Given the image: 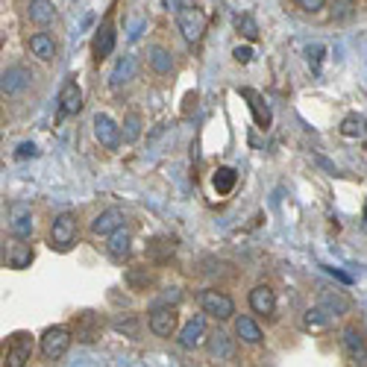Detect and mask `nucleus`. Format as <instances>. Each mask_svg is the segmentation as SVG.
<instances>
[{"mask_svg": "<svg viewBox=\"0 0 367 367\" xmlns=\"http://www.w3.org/2000/svg\"><path fill=\"white\" fill-rule=\"evenodd\" d=\"M197 303H200L203 314H209V318H215V320H229V318L235 314V303H233V297H229L226 291H217V288H206V291H200Z\"/></svg>", "mask_w": 367, "mask_h": 367, "instance_id": "obj_1", "label": "nucleus"}, {"mask_svg": "<svg viewBox=\"0 0 367 367\" xmlns=\"http://www.w3.org/2000/svg\"><path fill=\"white\" fill-rule=\"evenodd\" d=\"M73 241H77V215L71 212L56 215L54 224H50V247L59 250V253H68Z\"/></svg>", "mask_w": 367, "mask_h": 367, "instance_id": "obj_2", "label": "nucleus"}, {"mask_svg": "<svg viewBox=\"0 0 367 367\" xmlns=\"http://www.w3.org/2000/svg\"><path fill=\"white\" fill-rule=\"evenodd\" d=\"M176 27H180V33L188 45H200L206 36V15L197 6H185L176 12Z\"/></svg>", "mask_w": 367, "mask_h": 367, "instance_id": "obj_3", "label": "nucleus"}, {"mask_svg": "<svg viewBox=\"0 0 367 367\" xmlns=\"http://www.w3.org/2000/svg\"><path fill=\"white\" fill-rule=\"evenodd\" d=\"M71 341H73V332L68 327H50V329H45V335H41L38 347H41V355H45L47 362H56L68 353Z\"/></svg>", "mask_w": 367, "mask_h": 367, "instance_id": "obj_4", "label": "nucleus"}, {"mask_svg": "<svg viewBox=\"0 0 367 367\" xmlns=\"http://www.w3.org/2000/svg\"><path fill=\"white\" fill-rule=\"evenodd\" d=\"M33 359V335L15 332L3 347V367H24Z\"/></svg>", "mask_w": 367, "mask_h": 367, "instance_id": "obj_5", "label": "nucleus"}, {"mask_svg": "<svg viewBox=\"0 0 367 367\" xmlns=\"http://www.w3.org/2000/svg\"><path fill=\"white\" fill-rule=\"evenodd\" d=\"M176 323H180V311H176V306H167V303L150 309V318H147V327L159 338H171L176 332Z\"/></svg>", "mask_w": 367, "mask_h": 367, "instance_id": "obj_6", "label": "nucleus"}, {"mask_svg": "<svg viewBox=\"0 0 367 367\" xmlns=\"http://www.w3.org/2000/svg\"><path fill=\"white\" fill-rule=\"evenodd\" d=\"M341 347L353 364H367V341L359 327H347L341 332Z\"/></svg>", "mask_w": 367, "mask_h": 367, "instance_id": "obj_7", "label": "nucleus"}, {"mask_svg": "<svg viewBox=\"0 0 367 367\" xmlns=\"http://www.w3.org/2000/svg\"><path fill=\"white\" fill-rule=\"evenodd\" d=\"M94 139L100 141V147H106V150H118L123 135H121V127L109 115H94Z\"/></svg>", "mask_w": 367, "mask_h": 367, "instance_id": "obj_8", "label": "nucleus"}, {"mask_svg": "<svg viewBox=\"0 0 367 367\" xmlns=\"http://www.w3.org/2000/svg\"><path fill=\"white\" fill-rule=\"evenodd\" d=\"M206 338H209V332H206V318H191L185 323V327L180 329V335H176V344H180L182 350H197L200 344H206Z\"/></svg>", "mask_w": 367, "mask_h": 367, "instance_id": "obj_9", "label": "nucleus"}, {"mask_svg": "<svg viewBox=\"0 0 367 367\" xmlns=\"http://www.w3.org/2000/svg\"><path fill=\"white\" fill-rule=\"evenodd\" d=\"M100 332H103V320L94 311H82V314L73 318V338L77 341L91 344V341L100 338Z\"/></svg>", "mask_w": 367, "mask_h": 367, "instance_id": "obj_10", "label": "nucleus"}, {"mask_svg": "<svg viewBox=\"0 0 367 367\" xmlns=\"http://www.w3.org/2000/svg\"><path fill=\"white\" fill-rule=\"evenodd\" d=\"M250 309H253V314H265V318H274L276 311V291L270 285H256L253 291H250Z\"/></svg>", "mask_w": 367, "mask_h": 367, "instance_id": "obj_11", "label": "nucleus"}, {"mask_svg": "<svg viewBox=\"0 0 367 367\" xmlns=\"http://www.w3.org/2000/svg\"><path fill=\"white\" fill-rule=\"evenodd\" d=\"M59 112L71 118V115H80L82 112V88L77 80H65V86L59 91Z\"/></svg>", "mask_w": 367, "mask_h": 367, "instance_id": "obj_12", "label": "nucleus"}, {"mask_svg": "<svg viewBox=\"0 0 367 367\" xmlns=\"http://www.w3.org/2000/svg\"><path fill=\"white\" fill-rule=\"evenodd\" d=\"M206 350H209V355H212V359L229 362V359H235V338H229L224 329H217V332H212V335L206 338Z\"/></svg>", "mask_w": 367, "mask_h": 367, "instance_id": "obj_13", "label": "nucleus"}, {"mask_svg": "<svg viewBox=\"0 0 367 367\" xmlns=\"http://www.w3.org/2000/svg\"><path fill=\"white\" fill-rule=\"evenodd\" d=\"M123 212L121 209H106V212H100L97 217L91 220V235H100V238H109L115 229H121L123 226Z\"/></svg>", "mask_w": 367, "mask_h": 367, "instance_id": "obj_14", "label": "nucleus"}, {"mask_svg": "<svg viewBox=\"0 0 367 367\" xmlns=\"http://www.w3.org/2000/svg\"><path fill=\"white\" fill-rule=\"evenodd\" d=\"M241 97L247 100V106H250V112H253V121H256V127L259 130H268L270 127V109H268V103H265V97H261L259 91H253V88H241Z\"/></svg>", "mask_w": 367, "mask_h": 367, "instance_id": "obj_15", "label": "nucleus"}, {"mask_svg": "<svg viewBox=\"0 0 367 367\" xmlns=\"http://www.w3.org/2000/svg\"><path fill=\"white\" fill-rule=\"evenodd\" d=\"M332 323H335V314L323 306V303L303 314V327H306V332H329Z\"/></svg>", "mask_w": 367, "mask_h": 367, "instance_id": "obj_16", "label": "nucleus"}, {"mask_svg": "<svg viewBox=\"0 0 367 367\" xmlns=\"http://www.w3.org/2000/svg\"><path fill=\"white\" fill-rule=\"evenodd\" d=\"M112 50H115V24H112V18H106L100 24L97 36H94V59H97V62L109 59Z\"/></svg>", "mask_w": 367, "mask_h": 367, "instance_id": "obj_17", "label": "nucleus"}, {"mask_svg": "<svg viewBox=\"0 0 367 367\" xmlns=\"http://www.w3.org/2000/svg\"><path fill=\"white\" fill-rule=\"evenodd\" d=\"M9 229H12L15 238H29L33 235V212L24 206V203H15L12 212H9Z\"/></svg>", "mask_w": 367, "mask_h": 367, "instance_id": "obj_18", "label": "nucleus"}, {"mask_svg": "<svg viewBox=\"0 0 367 367\" xmlns=\"http://www.w3.org/2000/svg\"><path fill=\"white\" fill-rule=\"evenodd\" d=\"M29 80H33V73H29L24 65L6 68V71H3V94L15 97V94H21V91H24V88L29 86Z\"/></svg>", "mask_w": 367, "mask_h": 367, "instance_id": "obj_19", "label": "nucleus"}, {"mask_svg": "<svg viewBox=\"0 0 367 367\" xmlns=\"http://www.w3.org/2000/svg\"><path fill=\"white\" fill-rule=\"evenodd\" d=\"M27 47H29V54H33L36 59H41V62H54L56 59V41H54V36H47V33H33L27 38Z\"/></svg>", "mask_w": 367, "mask_h": 367, "instance_id": "obj_20", "label": "nucleus"}, {"mask_svg": "<svg viewBox=\"0 0 367 367\" xmlns=\"http://www.w3.org/2000/svg\"><path fill=\"white\" fill-rule=\"evenodd\" d=\"M106 250H109V256H112V259H118V261L127 259V256L132 253V235H130V229H127V226L115 229V233L109 235Z\"/></svg>", "mask_w": 367, "mask_h": 367, "instance_id": "obj_21", "label": "nucleus"}, {"mask_svg": "<svg viewBox=\"0 0 367 367\" xmlns=\"http://www.w3.org/2000/svg\"><path fill=\"white\" fill-rule=\"evenodd\" d=\"M27 18L33 21L36 27H47V24H54V18H56V6H54V0H29V6H27Z\"/></svg>", "mask_w": 367, "mask_h": 367, "instance_id": "obj_22", "label": "nucleus"}, {"mask_svg": "<svg viewBox=\"0 0 367 367\" xmlns=\"http://www.w3.org/2000/svg\"><path fill=\"white\" fill-rule=\"evenodd\" d=\"M235 335H238V338L244 341V344H253V347L265 341V335H261V327H259L253 318H247V314L235 318Z\"/></svg>", "mask_w": 367, "mask_h": 367, "instance_id": "obj_23", "label": "nucleus"}, {"mask_svg": "<svg viewBox=\"0 0 367 367\" xmlns=\"http://www.w3.org/2000/svg\"><path fill=\"white\" fill-rule=\"evenodd\" d=\"M147 65H150L153 73H159V77H167V73L174 71V56H171V50H165V47H150V50H147Z\"/></svg>", "mask_w": 367, "mask_h": 367, "instance_id": "obj_24", "label": "nucleus"}, {"mask_svg": "<svg viewBox=\"0 0 367 367\" xmlns=\"http://www.w3.org/2000/svg\"><path fill=\"white\" fill-rule=\"evenodd\" d=\"M135 68H139V62H135V56H121V59H118V65H115V71H112V77H109L112 88L127 86V82L135 77Z\"/></svg>", "mask_w": 367, "mask_h": 367, "instance_id": "obj_25", "label": "nucleus"}, {"mask_svg": "<svg viewBox=\"0 0 367 367\" xmlns=\"http://www.w3.org/2000/svg\"><path fill=\"white\" fill-rule=\"evenodd\" d=\"M235 182H238V171H235V167H217L215 176H212V185H215V191H217L220 197L233 191Z\"/></svg>", "mask_w": 367, "mask_h": 367, "instance_id": "obj_26", "label": "nucleus"}, {"mask_svg": "<svg viewBox=\"0 0 367 367\" xmlns=\"http://www.w3.org/2000/svg\"><path fill=\"white\" fill-rule=\"evenodd\" d=\"M6 265L15 268V270L29 268L33 265V247L29 244H12V250H9V256H6Z\"/></svg>", "mask_w": 367, "mask_h": 367, "instance_id": "obj_27", "label": "nucleus"}, {"mask_svg": "<svg viewBox=\"0 0 367 367\" xmlns=\"http://www.w3.org/2000/svg\"><path fill=\"white\" fill-rule=\"evenodd\" d=\"M174 250H176L174 238H153L150 244H147V256H150L153 261H167L174 256Z\"/></svg>", "mask_w": 367, "mask_h": 367, "instance_id": "obj_28", "label": "nucleus"}, {"mask_svg": "<svg viewBox=\"0 0 367 367\" xmlns=\"http://www.w3.org/2000/svg\"><path fill=\"white\" fill-rule=\"evenodd\" d=\"M341 135L344 139H362V135H367V118L364 115H347L341 121Z\"/></svg>", "mask_w": 367, "mask_h": 367, "instance_id": "obj_29", "label": "nucleus"}, {"mask_svg": "<svg viewBox=\"0 0 367 367\" xmlns=\"http://www.w3.org/2000/svg\"><path fill=\"white\" fill-rule=\"evenodd\" d=\"M153 274L147 268H130L127 270V285L130 291H147V288H153Z\"/></svg>", "mask_w": 367, "mask_h": 367, "instance_id": "obj_30", "label": "nucleus"}, {"mask_svg": "<svg viewBox=\"0 0 367 367\" xmlns=\"http://www.w3.org/2000/svg\"><path fill=\"white\" fill-rule=\"evenodd\" d=\"M141 115L139 112H130V115H123V123H121V135H123V141L132 144V141H139V135H141Z\"/></svg>", "mask_w": 367, "mask_h": 367, "instance_id": "obj_31", "label": "nucleus"}, {"mask_svg": "<svg viewBox=\"0 0 367 367\" xmlns=\"http://www.w3.org/2000/svg\"><path fill=\"white\" fill-rule=\"evenodd\" d=\"M323 306H327L335 318H341V314H347L350 311V300L344 297V294H323Z\"/></svg>", "mask_w": 367, "mask_h": 367, "instance_id": "obj_32", "label": "nucleus"}, {"mask_svg": "<svg viewBox=\"0 0 367 367\" xmlns=\"http://www.w3.org/2000/svg\"><path fill=\"white\" fill-rule=\"evenodd\" d=\"M235 29H238V33L244 36L247 41H256V38H259V33H261L253 15H238V18H235Z\"/></svg>", "mask_w": 367, "mask_h": 367, "instance_id": "obj_33", "label": "nucleus"}, {"mask_svg": "<svg viewBox=\"0 0 367 367\" xmlns=\"http://www.w3.org/2000/svg\"><path fill=\"white\" fill-rule=\"evenodd\" d=\"M294 3H297L306 15H318V12L327 9V0H294Z\"/></svg>", "mask_w": 367, "mask_h": 367, "instance_id": "obj_34", "label": "nucleus"}, {"mask_svg": "<svg viewBox=\"0 0 367 367\" xmlns=\"http://www.w3.org/2000/svg\"><path fill=\"white\" fill-rule=\"evenodd\" d=\"M332 15L338 21L350 18L353 15V0H332Z\"/></svg>", "mask_w": 367, "mask_h": 367, "instance_id": "obj_35", "label": "nucleus"}, {"mask_svg": "<svg viewBox=\"0 0 367 367\" xmlns=\"http://www.w3.org/2000/svg\"><path fill=\"white\" fill-rule=\"evenodd\" d=\"M36 153H38V150H36V144H33V141H21V144H18V150H15V159H18V162H24V159H33Z\"/></svg>", "mask_w": 367, "mask_h": 367, "instance_id": "obj_36", "label": "nucleus"}, {"mask_svg": "<svg viewBox=\"0 0 367 367\" xmlns=\"http://www.w3.org/2000/svg\"><path fill=\"white\" fill-rule=\"evenodd\" d=\"M115 327H118L121 332H127L130 338H135V335H139V320H135L132 314H130V318H123V320H118V323H115Z\"/></svg>", "mask_w": 367, "mask_h": 367, "instance_id": "obj_37", "label": "nucleus"}, {"mask_svg": "<svg viewBox=\"0 0 367 367\" xmlns=\"http://www.w3.org/2000/svg\"><path fill=\"white\" fill-rule=\"evenodd\" d=\"M233 59L238 62V65H247V62L253 59V47H241V45H238V47L233 50Z\"/></svg>", "mask_w": 367, "mask_h": 367, "instance_id": "obj_38", "label": "nucleus"}, {"mask_svg": "<svg viewBox=\"0 0 367 367\" xmlns=\"http://www.w3.org/2000/svg\"><path fill=\"white\" fill-rule=\"evenodd\" d=\"M320 56H323V47H311V50H309V62H311L314 73L320 71Z\"/></svg>", "mask_w": 367, "mask_h": 367, "instance_id": "obj_39", "label": "nucleus"}, {"mask_svg": "<svg viewBox=\"0 0 367 367\" xmlns=\"http://www.w3.org/2000/svg\"><path fill=\"white\" fill-rule=\"evenodd\" d=\"M327 270H329V274H332L335 279H341V282H350V276H347V274H341V270H335V268H327Z\"/></svg>", "mask_w": 367, "mask_h": 367, "instance_id": "obj_40", "label": "nucleus"}, {"mask_svg": "<svg viewBox=\"0 0 367 367\" xmlns=\"http://www.w3.org/2000/svg\"><path fill=\"white\" fill-rule=\"evenodd\" d=\"M362 220H364V233H367V203H364V215H362Z\"/></svg>", "mask_w": 367, "mask_h": 367, "instance_id": "obj_41", "label": "nucleus"}]
</instances>
